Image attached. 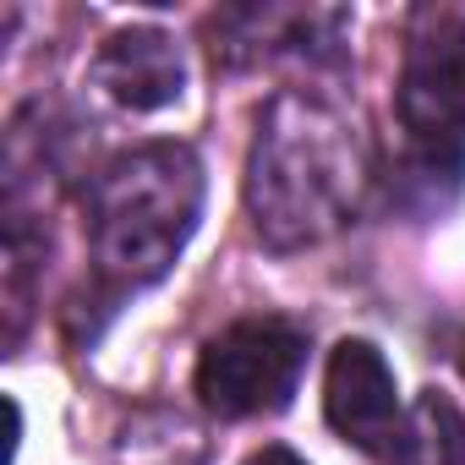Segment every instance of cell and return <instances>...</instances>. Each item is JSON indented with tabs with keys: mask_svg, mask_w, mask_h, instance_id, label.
<instances>
[{
	"mask_svg": "<svg viewBox=\"0 0 465 465\" xmlns=\"http://www.w3.org/2000/svg\"><path fill=\"white\" fill-rule=\"evenodd\" d=\"M367 148L356 121L312 94H280L247 153V208L274 252L312 247L361 208Z\"/></svg>",
	"mask_w": 465,
	"mask_h": 465,
	"instance_id": "obj_1",
	"label": "cell"
},
{
	"mask_svg": "<svg viewBox=\"0 0 465 465\" xmlns=\"http://www.w3.org/2000/svg\"><path fill=\"white\" fill-rule=\"evenodd\" d=\"M94 258L115 285H153L203 213V164L186 143H143L121 153L88 197Z\"/></svg>",
	"mask_w": 465,
	"mask_h": 465,
	"instance_id": "obj_2",
	"label": "cell"
},
{
	"mask_svg": "<svg viewBox=\"0 0 465 465\" xmlns=\"http://www.w3.org/2000/svg\"><path fill=\"white\" fill-rule=\"evenodd\" d=\"M307 367V329L291 318H242L219 329L197 356V394L213 416H274L291 405Z\"/></svg>",
	"mask_w": 465,
	"mask_h": 465,
	"instance_id": "obj_3",
	"label": "cell"
},
{
	"mask_svg": "<svg viewBox=\"0 0 465 465\" xmlns=\"http://www.w3.org/2000/svg\"><path fill=\"white\" fill-rule=\"evenodd\" d=\"M394 110H400V126L411 132V143L465 148V17H454V12L416 17Z\"/></svg>",
	"mask_w": 465,
	"mask_h": 465,
	"instance_id": "obj_4",
	"label": "cell"
},
{
	"mask_svg": "<svg viewBox=\"0 0 465 465\" xmlns=\"http://www.w3.org/2000/svg\"><path fill=\"white\" fill-rule=\"evenodd\" d=\"M323 411H329V427L345 443H356L367 454L394 449V432H400L405 411H400L394 367L383 361L378 345H367V340H340L334 345L329 372H323Z\"/></svg>",
	"mask_w": 465,
	"mask_h": 465,
	"instance_id": "obj_5",
	"label": "cell"
},
{
	"mask_svg": "<svg viewBox=\"0 0 465 465\" xmlns=\"http://www.w3.org/2000/svg\"><path fill=\"white\" fill-rule=\"evenodd\" d=\"M94 83L121 110L148 115V110H164V104L181 99L186 61H181L170 34H159V28H121V34L104 39L99 61H94Z\"/></svg>",
	"mask_w": 465,
	"mask_h": 465,
	"instance_id": "obj_6",
	"label": "cell"
},
{
	"mask_svg": "<svg viewBox=\"0 0 465 465\" xmlns=\"http://www.w3.org/2000/svg\"><path fill=\"white\" fill-rule=\"evenodd\" d=\"M460 186H465V148H421V143H411V153L389 175V203L400 213L438 219L460 197Z\"/></svg>",
	"mask_w": 465,
	"mask_h": 465,
	"instance_id": "obj_7",
	"label": "cell"
},
{
	"mask_svg": "<svg viewBox=\"0 0 465 465\" xmlns=\"http://www.w3.org/2000/svg\"><path fill=\"white\" fill-rule=\"evenodd\" d=\"M389 465H465V421H460L449 394L427 389L405 411L394 449H389Z\"/></svg>",
	"mask_w": 465,
	"mask_h": 465,
	"instance_id": "obj_8",
	"label": "cell"
},
{
	"mask_svg": "<svg viewBox=\"0 0 465 465\" xmlns=\"http://www.w3.org/2000/svg\"><path fill=\"white\" fill-rule=\"evenodd\" d=\"M247 465H307L296 449H285V443H269V449H258V454H247Z\"/></svg>",
	"mask_w": 465,
	"mask_h": 465,
	"instance_id": "obj_9",
	"label": "cell"
},
{
	"mask_svg": "<svg viewBox=\"0 0 465 465\" xmlns=\"http://www.w3.org/2000/svg\"><path fill=\"white\" fill-rule=\"evenodd\" d=\"M460 367H465V351H460Z\"/></svg>",
	"mask_w": 465,
	"mask_h": 465,
	"instance_id": "obj_10",
	"label": "cell"
}]
</instances>
